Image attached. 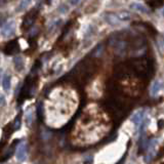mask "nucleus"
<instances>
[{
    "label": "nucleus",
    "mask_w": 164,
    "mask_h": 164,
    "mask_svg": "<svg viewBox=\"0 0 164 164\" xmlns=\"http://www.w3.org/2000/svg\"><path fill=\"white\" fill-rule=\"evenodd\" d=\"M16 32V22L14 21H9L2 27L1 34L4 38H8V37L12 36Z\"/></svg>",
    "instance_id": "f257e3e1"
},
{
    "label": "nucleus",
    "mask_w": 164,
    "mask_h": 164,
    "mask_svg": "<svg viewBox=\"0 0 164 164\" xmlns=\"http://www.w3.org/2000/svg\"><path fill=\"white\" fill-rule=\"evenodd\" d=\"M16 157L19 161H21V162L26 160V157H27V144L26 143L23 141V143H21L17 147Z\"/></svg>",
    "instance_id": "f03ea898"
},
{
    "label": "nucleus",
    "mask_w": 164,
    "mask_h": 164,
    "mask_svg": "<svg viewBox=\"0 0 164 164\" xmlns=\"http://www.w3.org/2000/svg\"><path fill=\"white\" fill-rule=\"evenodd\" d=\"M144 117H145V112L143 110H138V111H136L135 113L132 114L130 119H131V122L135 125V127L138 128L141 125V123H143Z\"/></svg>",
    "instance_id": "7ed1b4c3"
},
{
    "label": "nucleus",
    "mask_w": 164,
    "mask_h": 164,
    "mask_svg": "<svg viewBox=\"0 0 164 164\" xmlns=\"http://www.w3.org/2000/svg\"><path fill=\"white\" fill-rule=\"evenodd\" d=\"M1 84H2L3 90L5 91V93H8L11 87V76L8 75V74H4V75L2 76Z\"/></svg>",
    "instance_id": "20e7f679"
},
{
    "label": "nucleus",
    "mask_w": 164,
    "mask_h": 164,
    "mask_svg": "<svg viewBox=\"0 0 164 164\" xmlns=\"http://www.w3.org/2000/svg\"><path fill=\"white\" fill-rule=\"evenodd\" d=\"M163 82L160 80H155L153 82L152 86H151V94L153 96H156L157 94L162 90L163 88Z\"/></svg>",
    "instance_id": "39448f33"
},
{
    "label": "nucleus",
    "mask_w": 164,
    "mask_h": 164,
    "mask_svg": "<svg viewBox=\"0 0 164 164\" xmlns=\"http://www.w3.org/2000/svg\"><path fill=\"white\" fill-rule=\"evenodd\" d=\"M14 68H16V70L18 72H22L24 70L25 68V61L24 59L22 58V56H16V58L14 59Z\"/></svg>",
    "instance_id": "423d86ee"
},
{
    "label": "nucleus",
    "mask_w": 164,
    "mask_h": 164,
    "mask_svg": "<svg viewBox=\"0 0 164 164\" xmlns=\"http://www.w3.org/2000/svg\"><path fill=\"white\" fill-rule=\"evenodd\" d=\"M131 7H132L133 9H135L136 11L141 12V14H150V11H149V9L147 8V7L144 5L143 3H136V2H135L133 4H131Z\"/></svg>",
    "instance_id": "0eeeda50"
},
{
    "label": "nucleus",
    "mask_w": 164,
    "mask_h": 164,
    "mask_svg": "<svg viewBox=\"0 0 164 164\" xmlns=\"http://www.w3.org/2000/svg\"><path fill=\"white\" fill-rule=\"evenodd\" d=\"M116 19L117 21L120 23V22H127L130 20V14H128L127 11H121V12H118V14H115Z\"/></svg>",
    "instance_id": "6e6552de"
},
{
    "label": "nucleus",
    "mask_w": 164,
    "mask_h": 164,
    "mask_svg": "<svg viewBox=\"0 0 164 164\" xmlns=\"http://www.w3.org/2000/svg\"><path fill=\"white\" fill-rule=\"evenodd\" d=\"M31 2H32V0H21V1L19 2L18 7H17V11H26V9L30 6Z\"/></svg>",
    "instance_id": "1a4fd4ad"
},
{
    "label": "nucleus",
    "mask_w": 164,
    "mask_h": 164,
    "mask_svg": "<svg viewBox=\"0 0 164 164\" xmlns=\"http://www.w3.org/2000/svg\"><path fill=\"white\" fill-rule=\"evenodd\" d=\"M32 121H33V112H32L31 110H29L26 113V123H27V125L31 126Z\"/></svg>",
    "instance_id": "9d476101"
},
{
    "label": "nucleus",
    "mask_w": 164,
    "mask_h": 164,
    "mask_svg": "<svg viewBox=\"0 0 164 164\" xmlns=\"http://www.w3.org/2000/svg\"><path fill=\"white\" fill-rule=\"evenodd\" d=\"M6 106V98L4 94H0V108Z\"/></svg>",
    "instance_id": "9b49d317"
},
{
    "label": "nucleus",
    "mask_w": 164,
    "mask_h": 164,
    "mask_svg": "<svg viewBox=\"0 0 164 164\" xmlns=\"http://www.w3.org/2000/svg\"><path fill=\"white\" fill-rule=\"evenodd\" d=\"M67 11H68V7L65 5V4L61 5V6H59V11L61 12V14H66Z\"/></svg>",
    "instance_id": "f8f14e48"
},
{
    "label": "nucleus",
    "mask_w": 164,
    "mask_h": 164,
    "mask_svg": "<svg viewBox=\"0 0 164 164\" xmlns=\"http://www.w3.org/2000/svg\"><path fill=\"white\" fill-rule=\"evenodd\" d=\"M5 22V19H4V17L2 16V14H0V26H2V24Z\"/></svg>",
    "instance_id": "ddd939ff"
},
{
    "label": "nucleus",
    "mask_w": 164,
    "mask_h": 164,
    "mask_svg": "<svg viewBox=\"0 0 164 164\" xmlns=\"http://www.w3.org/2000/svg\"><path fill=\"white\" fill-rule=\"evenodd\" d=\"M73 1H74L73 3L75 4V3H78V1H80V0H73Z\"/></svg>",
    "instance_id": "4468645a"
}]
</instances>
